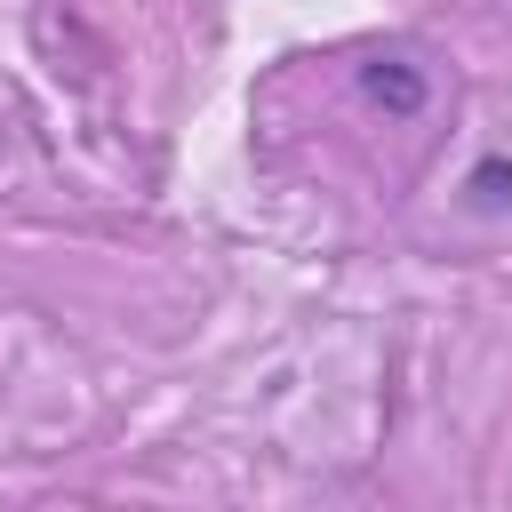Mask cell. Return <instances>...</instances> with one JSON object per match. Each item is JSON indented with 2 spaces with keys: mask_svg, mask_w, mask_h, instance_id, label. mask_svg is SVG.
<instances>
[{
  "mask_svg": "<svg viewBox=\"0 0 512 512\" xmlns=\"http://www.w3.org/2000/svg\"><path fill=\"white\" fill-rule=\"evenodd\" d=\"M368 96L392 104V112H416V104H424V80H416L408 64H368Z\"/></svg>",
  "mask_w": 512,
  "mask_h": 512,
  "instance_id": "1",
  "label": "cell"
},
{
  "mask_svg": "<svg viewBox=\"0 0 512 512\" xmlns=\"http://www.w3.org/2000/svg\"><path fill=\"white\" fill-rule=\"evenodd\" d=\"M512 200V160H480L472 168V208H504Z\"/></svg>",
  "mask_w": 512,
  "mask_h": 512,
  "instance_id": "2",
  "label": "cell"
}]
</instances>
